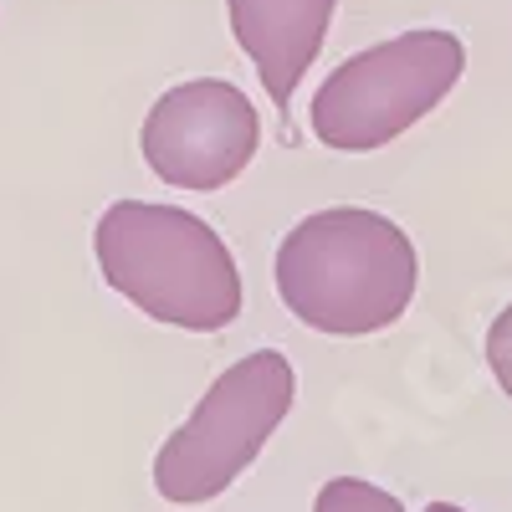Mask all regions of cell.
<instances>
[{
  "label": "cell",
  "mask_w": 512,
  "mask_h": 512,
  "mask_svg": "<svg viewBox=\"0 0 512 512\" xmlns=\"http://www.w3.org/2000/svg\"><path fill=\"white\" fill-rule=\"evenodd\" d=\"M139 149L149 175L169 190L216 195L262 149V118L256 103L226 77H190L154 98L139 128Z\"/></svg>",
  "instance_id": "obj_5"
},
{
  "label": "cell",
  "mask_w": 512,
  "mask_h": 512,
  "mask_svg": "<svg viewBox=\"0 0 512 512\" xmlns=\"http://www.w3.org/2000/svg\"><path fill=\"white\" fill-rule=\"evenodd\" d=\"M103 282L144 318L185 333H221L241 318L246 287L226 236L195 210L113 200L93 226Z\"/></svg>",
  "instance_id": "obj_2"
},
{
  "label": "cell",
  "mask_w": 512,
  "mask_h": 512,
  "mask_svg": "<svg viewBox=\"0 0 512 512\" xmlns=\"http://www.w3.org/2000/svg\"><path fill=\"white\" fill-rule=\"evenodd\" d=\"M297 400V369L277 349H256L210 379L185 425L154 451V492L175 507L226 497L277 436Z\"/></svg>",
  "instance_id": "obj_3"
},
{
  "label": "cell",
  "mask_w": 512,
  "mask_h": 512,
  "mask_svg": "<svg viewBox=\"0 0 512 512\" xmlns=\"http://www.w3.org/2000/svg\"><path fill=\"white\" fill-rule=\"evenodd\" d=\"M313 512H405V502L395 492L364 482V477H333L318 487Z\"/></svg>",
  "instance_id": "obj_7"
},
{
  "label": "cell",
  "mask_w": 512,
  "mask_h": 512,
  "mask_svg": "<svg viewBox=\"0 0 512 512\" xmlns=\"http://www.w3.org/2000/svg\"><path fill=\"white\" fill-rule=\"evenodd\" d=\"M287 313L328 338H369L395 328L420 287L410 231L369 205H328L303 216L272 256Z\"/></svg>",
  "instance_id": "obj_1"
},
{
  "label": "cell",
  "mask_w": 512,
  "mask_h": 512,
  "mask_svg": "<svg viewBox=\"0 0 512 512\" xmlns=\"http://www.w3.org/2000/svg\"><path fill=\"white\" fill-rule=\"evenodd\" d=\"M466 77V41L441 26H415L344 57L313 93V134L338 154L390 149L431 118Z\"/></svg>",
  "instance_id": "obj_4"
},
{
  "label": "cell",
  "mask_w": 512,
  "mask_h": 512,
  "mask_svg": "<svg viewBox=\"0 0 512 512\" xmlns=\"http://www.w3.org/2000/svg\"><path fill=\"white\" fill-rule=\"evenodd\" d=\"M425 512H466V507H456V502H425Z\"/></svg>",
  "instance_id": "obj_9"
},
{
  "label": "cell",
  "mask_w": 512,
  "mask_h": 512,
  "mask_svg": "<svg viewBox=\"0 0 512 512\" xmlns=\"http://www.w3.org/2000/svg\"><path fill=\"white\" fill-rule=\"evenodd\" d=\"M487 364H492V379H497V390L512 400V303L492 318L487 328Z\"/></svg>",
  "instance_id": "obj_8"
},
{
  "label": "cell",
  "mask_w": 512,
  "mask_h": 512,
  "mask_svg": "<svg viewBox=\"0 0 512 512\" xmlns=\"http://www.w3.org/2000/svg\"><path fill=\"white\" fill-rule=\"evenodd\" d=\"M333 11H338V0H226L236 47L251 57L256 77H262L267 98L282 108V118L297 88H303L308 67L323 52Z\"/></svg>",
  "instance_id": "obj_6"
}]
</instances>
